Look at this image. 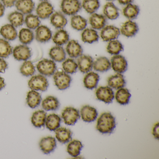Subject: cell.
<instances>
[{
    "mask_svg": "<svg viewBox=\"0 0 159 159\" xmlns=\"http://www.w3.org/2000/svg\"><path fill=\"white\" fill-rule=\"evenodd\" d=\"M5 85H6V84H5V82H4V79L2 78L0 76V91L2 90L3 88H4Z\"/></svg>",
    "mask_w": 159,
    "mask_h": 159,
    "instance_id": "obj_51",
    "label": "cell"
},
{
    "mask_svg": "<svg viewBox=\"0 0 159 159\" xmlns=\"http://www.w3.org/2000/svg\"><path fill=\"white\" fill-rule=\"evenodd\" d=\"M79 110L72 107H66L62 113V118L66 124L74 125L80 118Z\"/></svg>",
    "mask_w": 159,
    "mask_h": 159,
    "instance_id": "obj_6",
    "label": "cell"
},
{
    "mask_svg": "<svg viewBox=\"0 0 159 159\" xmlns=\"http://www.w3.org/2000/svg\"><path fill=\"white\" fill-rule=\"evenodd\" d=\"M81 8V4L79 0H62L61 9L65 14L74 16Z\"/></svg>",
    "mask_w": 159,
    "mask_h": 159,
    "instance_id": "obj_3",
    "label": "cell"
},
{
    "mask_svg": "<svg viewBox=\"0 0 159 159\" xmlns=\"http://www.w3.org/2000/svg\"><path fill=\"white\" fill-rule=\"evenodd\" d=\"M139 12L138 6L131 3L126 5L123 10L124 16L129 19H134L136 18Z\"/></svg>",
    "mask_w": 159,
    "mask_h": 159,
    "instance_id": "obj_36",
    "label": "cell"
},
{
    "mask_svg": "<svg viewBox=\"0 0 159 159\" xmlns=\"http://www.w3.org/2000/svg\"><path fill=\"white\" fill-rule=\"evenodd\" d=\"M26 100L27 103L29 107L32 109L35 108L40 104L42 100L41 96L39 93L32 90L28 93Z\"/></svg>",
    "mask_w": 159,
    "mask_h": 159,
    "instance_id": "obj_29",
    "label": "cell"
},
{
    "mask_svg": "<svg viewBox=\"0 0 159 159\" xmlns=\"http://www.w3.org/2000/svg\"><path fill=\"white\" fill-rule=\"evenodd\" d=\"M25 23L29 28L30 29H35L39 26L40 21L38 16L29 14L25 18Z\"/></svg>",
    "mask_w": 159,
    "mask_h": 159,
    "instance_id": "obj_45",
    "label": "cell"
},
{
    "mask_svg": "<svg viewBox=\"0 0 159 159\" xmlns=\"http://www.w3.org/2000/svg\"><path fill=\"white\" fill-rule=\"evenodd\" d=\"M2 4L6 7H12L15 4L16 0H1Z\"/></svg>",
    "mask_w": 159,
    "mask_h": 159,
    "instance_id": "obj_47",
    "label": "cell"
},
{
    "mask_svg": "<svg viewBox=\"0 0 159 159\" xmlns=\"http://www.w3.org/2000/svg\"><path fill=\"white\" fill-rule=\"evenodd\" d=\"M36 12L39 18L42 19L49 18L53 12V7L47 1H43L38 5Z\"/></svg>",
    "mask_w": 159,
    "mask_h": 159,
    "instance_id": "obj_10",
    "label": "cell"
},
{
    "mask_svg": "<svg viewBox=\"0 0 159 159\" xmlns=\"http://www.w3.org/2000/svg\"><path fill=\"white\" fill-rule=\"evenodd\" d=\"M52 37L51 30L44 25L38 27L36 30V39L40 43H46L49 41Z\"/></svg>",
    "mask_w": 159,
    "mask_h": 159,
    "instance_id": "obj_17",
    "label": "cell"
},
{
    "mask_svg": "<svg viewBox=\"0 0 159 159\" xmlns=\"http://www.w3.org/2000/svg\"><path fill=\"white\" fill-rule=\"evenodd\" d=\"M120 34L119 29L113 25H108L102 28L100 32V37L102 40L109 42L116 39Z\"/></svg>",
    "mask_w": 159,
    "mask_h": 159,
    "instance_id": "obj_9",
    "label": "cell"
},
{
    "mask_svg": "<svg viewBox=\"0 0 159 159\" xmlns=\"http://www.w3.org/2000/svg\"><path fill=\"white\" fill-rule=\"evenodd\" d=\"M134 0H118V2L122 5H127L129 3H131Z\"/></svg>",
    "mask_w": 159,
    "mask_h": 159,
    "instance_id": "obj_49",
    "label": "cell"
},
{
    "mask_svg": "<svg viewBox=\"0 0 159 159\" xmlns=\"http://www.w3.org/2000/svg\"><path fill=\"white\" fill-rule=\"evenodd\" d=\"M81 117L84 121L92 122L95 120L97 118L98 113L95 108L91 106L86 105L81 109Z\"/></svg>",
    "mask_w": 159,
    "mask_h": 159,
    "instance_id": "obj_12",
    "label": "cell"
},
{
    "mask_svg": "<svg viewBox=\"0 0 159 159\" xmlns=\"http://www.w3.org/2000/svg\"><path fill=\"white\" fill-rule=\"evenodd\" d=\"M159 123H157L153 126L152 129V134L156 139H159Z\"/></svg>",
    "mask_w": 159,
    "mask_h": 159,
    "instance_id": "obj_48",
    "label": "cell"
},
{
    "mask_svg": "<svg viewBox=\"0 0 159 159\" xmlns=\"http://www.w3.org/2000/svg\"><path fill=\"white\" fill-rule=\"evenodd\" d=\"M107 1H113L114 0H107Z\"/></svg>",
    "mask_w": 159,
    "mask_h": 159,
    "instance_id": "obj_53",
    "label": "cell"
},
{
    "mask_svg": "<svg viewBox=\"0 0 159 159\" xmlns=\"http://www.w3.org/2000/svg\"><path fill=\"white\" fill-rule=\"evenodd\" d=\"M55 134L57 139L63 144L68 143L72 139V132L65 127H58L55 130Z\"/></svg>",
    "mask_w": 159,
    "mask_h": 159,
    "instance_id": "obj_20",
    "label": "cell"
},
{
    "mask_svg": "<svg viewBox=\"0 0 159 159\" xmlns=\"http://www.w3.org/2000/svg\"><path fill=\"white\" fill-rule=\"evenodd\" d=\"M66 51L71 58H77L82 55L83 50L81 46L75 40L70 41L66 47Z\"/></svg>",
    "mask_w": 159,
    "mask_h": 159,
    "instance_id": "obj_16",
    "label": "cell"
},
{
    "mask_svg": "<svg viewBox=\"0 0 159 159\" xmlns=\"http://www.w3.org/2000/svg\"><path fill=\"white\" fill-rule=\"evenodd\" d=\"M65 72L68 74H73L77 71L78 65L73 59L68 58L62 64Z\"/></svg>",
    "mask_w": 159,
    "mask_h": 159,
    "instance_id": "obj_43",
    "label": "cell"
},
{
    "mask_svg": "<svg viewBox=\"0 0 159 159\" xmlns=\"http://www.w3.org/2000/svg\"><path fill=\"white\" fill-rule=\"evenodd\" d=\"M131 95L129 91L125 88L118 89L115 94V99L119 104L121 105H127L129 103Z\"/></svg>",
    "mask_w": 159,
    "mask_h": 159,
    "instance_id": "obj_33",
    "label": "cell"
},
{
    "mask_svg": "<svg viewBox=\"0 0 159 159\" xmlns=\"http://www.w3.org/2000/svg\"><path fill=\"white\" fill-rule=\"evenodd\" d=\"M37 68L41 75L49 77L54 74L56 70L57 66L53 60L43 59L37 64Z\"/></svg>",
    "mask_w": 159,
    "mask_h": 159,
    "instance_id": "obj_2",
    "label": "cell"
},
{
    "mask_svg": "<svg viewBox=\"0 0 159 159\" xmlns=\"http://www.w3.org/2000/svg\"><path fill=\"white\" fill-rule=\"evenodd\" d=\"M116 127L115 119L110 112L102 113L98 119L96 128L103 134H111Z\"/></svg>",
    "mask_w": 159,
    "mask_h": 159,
    "instance_id": "obj_1",
    "label": "cell"
},
{
    "mask_svg": "<svg viewBox=\"0 0 159 159\" xmlns=\"http://www.w3.org/2000/svg\"><path fill=\"white\" fill-rule=\"evenodd\" d=\"M123 50V46L119 41L113 40L109 42L107 46V51L111 55H118Z\"/></svg>",
    "mask_w": 159,
    "mask_h": 159,
    "instance_id": "obj_41",
    "label": "cell"
},
{
    "mask_svg": "<svg viewBox=\"0 0 159 159\" xmlns=\"http://www.w3.org/2000/svg\"><path fill=\"white\" fill-rule=\"evenodd\" d=\"M5 11V6L2 3L0 2V17L3 16Z\"/></svg>",
    "mask_w": 159,
    "mask_h": 159,
    "instance_id": "obj_50",
    "label": "cell"
},
{
    "mask_svg": "<svg viewBox=\"0 0 159 159\" xmlns=\"http://www.w3.org/2000/svg\"><path fill=\"white\" fill-rule=\"evenodd\" d=\"M99 80V76L98 73L93 71L89 72L84 79V86L89 90L94 89L97 86Z\"/></svg>",
    "mask_w": 159,
    "mask_h": 159,
    "instance_id": "obj_21",
    "label": "cell"
},
{
    "mask_svg": "<svg viewBox=\"0 0 159 159\" xmlns=\"http://www.w3.org/2000/svg\"><path fill=\"white\" fill-rule=\"evenodd\" d=\"M28 85L32 90L44 92L47 90L49 83L47 79L43 75H37L30 79Z\"/></svg>",
    "mask_w": 159,
    "mask_h": 159,
    "instance_id": "obj_5",
    "label": "cell"
},
{
    "mask_svg": "<svg viewBox=\"0 0 159 159\" xmlns=\"http://www.w3.org/2000/svg\"><path fill=\"white\" fill-rule=\"evenodd\" d=\"M60 104L56 98L48 96L43 101L42 106L43 108L46 111H55L59 108Z\"/></svg>",
    "mask_w": 159,
    "mask_h": 159,
    "instance_id": "obj_32",
    "label": "cell"
},
{
    "mask_svg": "<svg viewBox=\"0 0 159 159\" xmlns=\"http://www.w3.org/2000/svg\"><path fill=\"white\" fill-rule=\"evenodd\" d=\"M71 27L76 30H84L87 26V20L80 15L73 16L71 18Z\"/></svg>",
    "mask_w": 159,
    "mask_h": 159,
    "instance_id": "obj_37",
    "label": "cell"
},
{
    "mask_svg": "<svg viewBox=\"0 0 159 159\" xmlns=\"http://www.w3.org/2000/svg\"><path fill=\"white\" fill-rule=\"evenodd\" d=\"M39 147L44 154H49L52 152L56 148V140L52 137L48 136L43 138L40 141Z\"/></svg>",
    "mask_w": 159,
    "mask_h": 159,
    "instance_id": "obj_13",
    "label": "cell"
},
{
    "mask_svg": "<svg viewBox=\"0 0 159 159\" xmlns=\"http://www.w3.org/2000/svg\"><path fill=\"white\" fill-rule=\"evenodd\" d=\"M53 42L58 46L66 44L69 40V35L66 30H60L56 32L52 38Z\"/></svg>",
    "mask_w": 159,
    "mask_h": 159,
    "instance_id": "obj_34",
    "label": "cell"
},
{
    "mask_svg": "<svg viewBox=\"0 0 159 159\" xmlns=\"http://www.w3.org/2000/svg\"><path fill=\"white\" fill-rule=\"evenodd\" d=\"M15 5L17 10L24 14L31 13L35 8L32 0H17Z\"/></svg>",
    "mask_w": 159,
    "mask_h": 159,
    "instance_id": "obj_18",
    "label": "cell"
},
{
    "mask_svg": "<svg viewBox=\"0 0 159 159\" xmlns=\"http://www.w3.org/2000/svg\"><path fill=\"white\" fill-rule=\"evenodd\" d=\"M8 68V64L7 62L2 59L0 58V73H4L5 70Z\"/></svg>",
    "mask_w": 159,
    "mask_h": 159,
    "instance_id": "obj_46",
    "label": "cell"
},
{
    "mask_svg": "<svg viewBox=\"0 0 159 159\" xmlns=\"http://www.w3.org/2000/svg\"><path fill=\"white\" fill-rule=\"evenodd\" d=\"M40 1H46L47 0H40Z\"/></svg>",
    "mask_w": 159,
    "mask_h": 159,
    "instance_id": "obj_52",
    "label": "cell"
},
{
    "mask_svg": "<svg viewBox=\"0 0 159 159\" xmlns=\"http://www.w3.org/2000/svg\"><path fill=\"white\" fill-rule=\"evenodd\" d=\"M106 22V17L102 15L93 13L89 18V23L94 29H101L105 26Z\"/></svg>",
    "mask_w": 159,
    "mask_h": 159,
    "instance_id": "obj_22",
    "label": "cell"
},
{
    "mask_svg": "<svg viewBox=\"0 0 159 159\" xmlns=\"http://www.w3.org/2000/svg\"><path fill=\"white\" fill-rule=\"evenodd\" d=\"M82 7L89 14L94 13L100 7L98 0H83Z\"/></svg>",
    "mask_w": 159,
    "mask_h": 159,
    "instance_id": "obj_40",
    "label": "cell"
},
{
    "mask_svg": "<svg viewBox=\"0 0 159 159\" xmlns=\"http://www.w3.org/2000/svg\"><path fill=\"white\" fill-rule=\"evenodd\" d=\"M78 68L82 73L90 72L93 68V58L90 56L82 55L78 59Z\"/></svg>",
    "mask_w": 159,
    "mask_h": 159,
    "instance_id": "obj_14",
    "label": "cell"
},
{
    "mask_svg": "<svg viewBox=\"0 0 159 159\" xmlns=\"http://www.w3.org/2000/svg\"><path fill=\"white\" fill-rule=\"evenodd\" d=\"M120 33L127 38L133 37L137 33L139 30L137 24L133 21L129 20L125 22L121 27Z\"/></svg>",
    "mask_w": 159,
    "mask_h": 159,
    "instance_id": "obj_15",
    "label": "cell"
},
{
    "mask_svg": "<svg viewBox=\"0 0 159 159\" xmlns=\"http://www.w3.org/2000/svg\"><path fill=\"white\" fill-rule=\"evenodd\" d=\"M46 119V112L43 110L37 111L32 114L31 123L35 127L41 128L45 125Z\"/></svg>",
    "mask_w": 159,
    "mask_h": 159,
    "instance_id": "obj_26",
    "label": "cell"
},
{
    "mask_svg": "<svg viewBox=\"0 0 159 159\" xmlns=\"http://www.w3.org/2000/svg\"><path fill=\"white\" fill-rule=\"evenodd\" d=\"M0 34L5 39L13 41L16 39L17 31L12 25L7 24L4 25L0 30Z\"/></svg>",
    "mask_w": 159,
    "mask_h": 159,
    "instance_id": "obj_25",
    "label": "cell"
},
{
    "mask_svg": "<svg viewBox=\"0 0 159 159\" xmlns=\"http://www.w3.org/2000/svg\"><path fill=\"white\" fill-rule=\"evenodd\" d=\"M61 121V118L58 115L52 113L46 117L45 124L46 127L50 131H55L60 127Z\"/></svg>",
    "mask_w": 159,
    "mask_h": 159,
    "instance_id": "obj_28",
    "label": "cell"
},
{
    "mask_svg": "<svg viewBox=\"0 0 159 159\" xmlns=\"http://www.w3.org/2000/svg\"><path fill=\"white\" fill-rule=\"evenodd\" d=\"M50 20L52 25L57 29H63L67 24L66 16L60 12H56L52 14Z\"/></svg>",
    "mask_w": 159,
    "mask_h": 159,
    "instance_id": "obj_24",
    "label": "cell"
},
{
    "mask_svg": "<svg viewBox=\"0 0 159 159\" xmlns=\"http://www.w3.org/2000/svg\"><path fill=\"white\" fill-rule=\"evenodd\" d=\"M12 53V48L7 41L0 39V57L6 58Z\"/></svg>",
    "mask_w": 159,
    "mask_h": 159,
    "instance_id": "obj_42",
    "label": "cell"
},
{
    "mask_svg": "<svg viewBox=\"0 0 159 159\" xmlns=\"http://www.w3.org/2000/svg\"><path fill=\"white\" fill-rule=\"evenodd\" d=\"M82 40L85 43H92L98 40V34L95 30L92 29L84 30L81 34Z\"/></svg>",
    "mask_w": 159,
    "mask_h": 159,
    "instance_id": "obj_31",
    "label": "cell"
},
{
    "mask_svg": "<svg viewBox=\"0 0 159 159\" xmlns=\"http://www.w3.org/2000/svg\"><path fill=\"white\" fill-rule=\"evenodd\" d=\"M96 95L98 99L107 104L111 103L114 98V93L109 86L99 87L96 92Z\"/></svg>",
    "mask_w": 159,
    "mask_h": 159,
    "instance_id": "obj_7",
    "label": "cell"
},
{
    "mask_svg": "<svg viewBox=\"0 0 159 159\" xmlns=\"http://www.w3.org/2000/svg\"><path fill=\"white\" fill-rule=\"evenodd\" d=\"M103 13L105 17L110 20H115L119 16L118 8L111 2L106 3L103 9Z\"/></svg>",
    "mask_w": 159,
    "mask_h": 159,
    "instance_id": "obj_27",
    "label": "cell"
},
{
    "mask_svg": "<svg viewBox=\"0 0 159 159\" xmlns=\"http://www.w3.org/2000/svg\"><path fill=\"white\" fill-rule=\"evenodd\" d=\"M20 72L25 77L32 76L35 72V66L30 61H26L20 68Z\"/></svg>",
    "mask_w": 159,
    "mask_h": 159,
    "instance_id": "obj_44",
    "label": "cell"
},
{
    "mask_svg": "<svg viewBox=\"0 0 159 159\" xmlns=\"http://www.w3.org/2000/svg\"><path fill=\"white\" fill-rule=\"evenodd\" d=\"M53 80L56 86L59 90H66L71 83V77L64 71H58L53 74Z\"/></svg>",
    "mask_w": 159,
    "mask_h": 159,
    "instance_id": "obj_4",
    "label": "cell"
},
{
    "mask_svg": "<svg viewBox=\"0 0 159 159\" xmlns=\"http://www.w3.org/2000/svg\"><path fill=\"white\" fill-rule=\"evenodd\" d=\"M111 65L113 70L117 73H123L127 70V61L123 56L120 55H116L111 57Z\"/></svg>",
    "mask_w": 159,
    "mask_h": 159,
    "instance_id": "obj_8",
    "label": "cell"
},
{
    "mask_svg": "<svg viewBox=\"0 0 159 159\" xmlns=\"http://www.w3.org/2000/svg\"><path fill=\"white\" fill-rule=\"evenodd\" d=\"M34 39L33 32L28 29H22L19 34L20 41L24 44H29Z\"/></svg>",
    "mask_w": 159,
    "mask_h": 159,
    "instance_id": "obj_39",
    "label": "cell"
},
{
    "mask_svg": "<svg viewBox=\"0 0 159 159\" xmlns=\"http://www.w3.org/2000/svg\"><path fill=\"white\" fill-rule=\"evenodd\" d=\"M13 56L18 61H26L31 57V51L25 45L16 46L13 52Z\"/></svg>",
    "mask_w": 159,
    "mask_h": 159,
    "instance_id": "obj_11",
    "label": "cell"
},
{
    "mask_svg": "<svg viewBox=\"0 0 159 159\" xmlns=\"http://www.w3.org/2000/svg\"><path fill=\"white\" fill-rule=\"evenodd\" d=\"M83 147V146L80 140L74 139L69 143L67 151L69 154L72 157H77L80 153Z\"/></svg>",
    "mask_w": 159,
    "mask_h": 159,
    "instance_id": "obj_35",
    "label": "cell"
},
{
    "mask_svg": "<svg viewBox=\"0 0 159 159\" xmlns=\"http://www.w3.org/2000/svg\"><path fill=\"white\" fill-rule=\"evenodd\" d=\"M107 83L109 87L116 90L123 88L125 85V80L123 75L119 73L110 77L108 79Z\"/></svg>",
    "mask_w": 159,
    "mask_h": 159,
    "instance_id": "obj_19",
    "label": "cell"
},
{
    "mask_svg": "<svg viewBox=\"0 0 159 159\" xmlns=\"http://www.w3.org/2000/svg\"><path fill=\"white\" fill-rule=\"evenodd\" d=\"M49 55L52 59L56 62H61L66 59V53L65 50L61 46H55L50 50Z\"/></svg>",
    "mask_w": 159,
    "mask_h": 159,
    "instance_id": "obj_30",
    "label": "cell"
},
{
    "mask_svg": "<svg viewBox=\"0 0 159 159\" xmlns=\"http://www.w3.org/2000/svg\"><path fill=\"white\" fill-rule=\"evenodd\" d=\"M111 67V62L107 57H101L98 58L93 63V68L96 71L105 72Z\"/></svg>",
    "mask_w": 159,
    "mask_h": 159,
    "instance_id": "obj_23",
    "label": "cell"
},
{
    "mask_svg": "<svg viewBox=\"0 0 159 159\" xmlns=\"http://www.w3.org/2000/svg\"><path fill=\"white\" fill-rule=\"evenodd\" d=\"M8 20L15 27L21 26L24 24V17L23 14L18 11L11 13L8 16Z\"/></svg>",
    "mask_w": 159,
    "mask_h": 159,
    "instance_id": "obj_38",
    "label": "cell"
}]
</instances>
